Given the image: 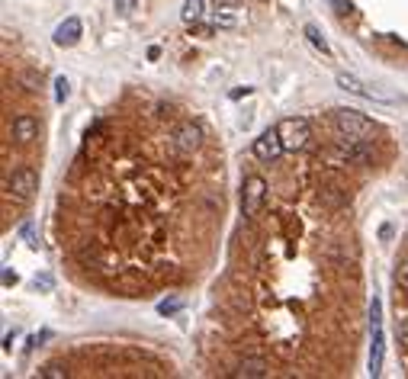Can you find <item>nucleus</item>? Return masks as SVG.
<instances>
[{"instance_id": "f257e3e1", "label": "nucleus", "mask_w": 408, "mask_h": 379, "mask_svg": "<svg viewBox=\"0 0 408 379\" xmlns=\"http://www.w3.org/2000/svg\"><path fill=\"white\" fill-rule=\"evenodd\" d=\"M370 334H373V344H370V376H379L383 373V354H386V337H383V303L373 299L370 303Z\"/></svg>"}, {"instance_id": "f03ea898", "label": "nucleus", "mask_w": 408, "mask_h": 379, "mask_svg": "<svg viewBox=\"0 0 408 379\" xmlns=\"http://www.w3.org/2000/svg\"><path fill=\"white\" fill-rule=\"evenodd\" d=\"M331 122H334V132L344 135V138H370L373 135V122L357 110H334Z\"/></svg>"}, {"instance_id": "7ed1b4c3", "label": "nucleus", "mask_w": 408, "mask_h": 379, "mask_svg": "<svg viewBox=\"0 0 408 379\" xmlns=\"http://www.w3.org/2000/svg\"><path fill=\"white\" fill-rule=\"evenodd\" d=\"M280 138H283V148L286 152H302L312 138V126H308V119L302 116H286L280 119V126H276Z\"/></svg>"}, {"instance_id": "20e7f679", "label": "nucleus", "mask_w": 408, "mask_h": 379, "mask_svg": "<svg viewBox=\"0 0 408 379\" xmlns=\"http://www.w3.org/2000/svg\"><path fill=\"white\" fill-rule=\"evenodd\" d=\"M36 190H39V174L33 168H17L13 177L7 180V193L17 202H29L36 196Z\"/></svg>"}, {"instance_id": "39448f33", "label": "nucleus", "mask_w": 408, "mask_h": 379, "mask_svg": "<svg viewBox=\"0 0 408 379\" xmlns=\"http://www.w3.org/2000/svg\"><path fill=\"white\" fill-rule=\"evenodd\" d=\"M264 200H267V180L264 177H258V174H251L248 180H244V186H242V212L244 216H258L260 212V206H264Z\"/></svg>"}, {"instance_id": "423d86ee", "label": "nucleus", "mask_w": 408, "mask_h": 379, "mask_svg": "<svg viewBox=\"0 0 408 379\" xmlns=\"http://www.w3.org/2000/svg\"><path fill=\"white\" fill-rule=\"evenodd\" d=\"M171 142H174V148L180 154H193L203 145V126H200V122H190V119H187V122H180V126L174 129Z\"/></svg>"}, {"instance_id": "0eeeda50", "label": "nucleus", "mask_w": 408, "mask_h": 379, "mask_svg": "<svg viewBox=\"0 0 408 379\" xmlns=\"http://www.w3.org/2000/svg\"><path fill=\"white\" fill-rule=\"evenodd\" d=\"M283 152H286V148H283V138H280L276 126H274V129H267V132H260L258 138H254V158H260V161H276Z\"/></svg>"}, {"instance_id": "6e6552de", "label": "nucleus", "mask_w": 408, "mask_h": 379, "mask_svg": "<svg viewBox=\"0 0 408 379\" xmlns=\"http://www.w3.org/2000/svg\"><path fill=\"white\" fill-rule=\"evenodd\" d=\"M334 154L341 161H367L370 158V138H344V135H338Z\"/></svg>"}, {"instance_id": "1a4fd4ad", "label": "nucleus", "mask_w": 408, "mask_h": 379, "mask_svg": "<svg viewBox=\"0 0 408 379\" xmlns=\"http://www.w3.org/2000/svg\"><path fill=\"white\" fill-rule=\"evenodd\" d=\"M338 87H344L347 93H357V97H367V100H379V103H389L392 97L383 90H376V87L363 84L357 74H338Z\"/></svg>"}, {"instance_id": "9d476101", "label": "nucleus", "mask_w": 408, "mask_h": 379, "mask_svg": "<svg viewBox=\"0 0 408 379\" xmlns=\"http://www.w3.org/2000/svg\"><path fill=\"white\" fill-rule=\"evenodd\" d=\"M84 33V23L77 17H68L65 23H58V29L52 33V42L58 45V49H71V45H77V39H81Z\"/></svg>"}, {"instance_id": "9b49d317", "label": "nucleus", "mask_w": 408, "mask_h": 379, "mask_svg": "<svg viewBox=\"0 0 408 379\" xmlns=\"http://www.w3.org/2000/svg\"><path fill=\"white\" fill-rule=\"evenodd\" d=\"M13 138H17L19 145H29L33 138H39V119L29 116V113H19L17 119H13Z\"/></svg>"}, {"instance_id": "f8f14e48", "label": "nucleus", "mask_w": 408, "mask_h": 379, "mask_svg": "<svg viewBox=\"0 0 408 379\" xmlns=\"http://www.w3.org/2000/svg\"><path fill=\"white\" fill-rule=\"evenodd\" d=\"M267 373H270L267 360H260V357H244L232 376H235V379H260V376H267Z\"/></svg>"}, {"instance_id": "ddd939ff", "label": "nucleus", "mask_w": 408, "mask_h": 379, "mask_svg": "<svg viewBox=\"0 0 408 379\" xmlns=\"http://www.w3.org/2000/svg\"><path fill=\"white\" fill-rule=\"evenodd\" d=\"M203 13H206V0H187L184 10H180V19L184 23H200Z\"/></svg>"}, {"instance_id": "4468645a", "label": "nucleus", "mask_w": 408, "mask_h": 379, "mask_svg": "<svg viewBox=\"0 0 408 379\" xmlns=\"http://www.w3.org/2000/svg\"><path fill=\"white\" fill-rule=\"evenodd\" d=\"M302 33H306V39L312 45H315L318 51H322V55H331V45H328V39L322 33H318V26L315 23H306V29H302Z\"/></svg>"}, {"instance_id": "2eb2a0df", "label": "nucleus", "mask_w": 408, "mask_h": 379, "mask_svg": "<svg viewBox=\"0 0 408 379\" xmlns=\"http://www.w3.org/2000/svg\"><path fill=\"white\" fill-rule=\"evenodd\" d=\"M184 309V296H171V299H161L158 303V312L161 315H174Z\"/></svg>"}, {"instance_id": "dca6fc26", "label": "nucleus", "mask_w": 408, "mask_h": 379, "mask_svg": "<svg viewBox=\"0 0 408 379\" xmlns=\"http://www.w3.org/2000/svg\"><path fill=\"white\" fill-rule=\"evenodd\" d=\"M68 97H71V81L65 74L55 77V103H65Z\"/></svg>"}, {"instance_id": "f3484780", "label": "nucleus", "mask_w": 408, "mask_h": 379, "mask_svg": "<svg viewBox=\"0 0 408 379\" xmlns=\"http://www.w3.org/2000/svg\"><path fill=\"white\" fill-rule=\"evenodd\" d=\"M135 3H139V0H116V13L119 17H129L135 10Z\"/></svg>"}, {"instance_id": "a211bd4d", "label": "nucleus", "mask_w": 408, "mask_h": 379, "mask_svg": "<svg viewBox=\"0 0 408 379\" xmlns=\"http://www.w3.org/2000/svg\"><path fill=\"white\" fill-rule=\"evenodd\" d=\"M23 241L36 248V228H33V222H23Z\"/></svg>"}, {"instance_id": "6ab92c4d", "label": "nucleus", "mask_w": 408, "mask_h": 379, "mask_svg": "<svg viewBox=\"0 0 408 379\" xmlns=\"http://www.w3.org/2000/svg\"><path fill=\"white\" fill-rule=\"evenodd\" d=\"M33 287H36V289H52V287H55V280H52L49 273H42V277L33 280Z\"/></svg>"}, {"instance_id": "aec40b11", "label": "nucleus", "mask_w": 408, "mask_h": 379, "mask_svg": "<svg viewBox=\"0 0 408 379\" xmlns=\"http://www.w3.org/2000/svg\"><path fill=\"white\" fill-rule=\"evenodd\" d=\"M395 334H399V344L408 350V318H402V321H399V331H395Z\"/></svg>"}, {"instance_id": "412c9836", "label": "nucleus", "mask_w": 408, "mask_h": 379, "mask_svg": "<svg viewBox=\"0 0 408 379\" xmlns=\"http://www.w3.org/2000/svg\"><path fill=\"white\" fill-rule=\"evenodd\" d=\"M395 283H399L402 289H408V264H402L399 273H395Z\"/></svg>"}, {"instance_id": "4be33fe9", "label": "nucleus", "mask_w": 408, "mask_h": 379, "mask_svg": "<svg viewBox=\"0 0 408 379\" xmlns=\"http://www.w3.org/2000/svg\"><path fill=\"white\" fill-rule=\"evenodd\" d=\"M39 376H49V379H61V376H65V370H58V366H45V370H39Z\"/></svg>"}, {"instance_id": "5701e85b", "label": "nucleus", "mask_w": 408, "mask_h": 379, "mask_svg": "<svg viewBox=\"0 0 408 379\" xmlns=\"http://www.w3.org/2000/svg\"><path fill=\"white\" fill-rule=\"evenodd\" d=\"M17 283V273L13 270H3V287H13Z\"/></svg>"}, {"instance_id": "b1692460", "label": "nucleus", "mask_w": 408, "mask_h": 379, "mask_svg": "<svg viewBox=\"0 0 408 379\" xmlns=\"http://www.w3.org/2000/svg\"><path fill=\"white\" fill-rule=\"evenodd\" d=\"M23 84L29 87V90H36V74H23Z\"/></svg>"}, {"instance_id": "393cba45", "label": "nucleus", "mask_w": 408, "mask_h": 379, "mask_svg": "<svg viewBox=\"0 0 408 379\" xmlns=\"http://www.w3.org/2000/svg\"><path fill=\"white\" fill-rule=\"evenodd\" d=\"M334 3H338L341 10H350V0H334Z\"/></svg>"}]
</instances>
